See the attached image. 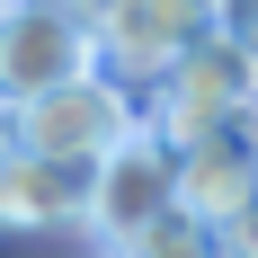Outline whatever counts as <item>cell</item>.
Returning <instances> with one entry per match:
<instances>
[{
  "label": "cell",
  "instance_id": "6da1fadb",
  "mask_svg": "<svg viewBox=\"0 0 258 258\" xmlns=\"http://www.w3.org/2000/svg\"><path fill=\"white\" fill-rule=\"evenodd\" d=\"M98 72V0H0V107Z\"/></svg>",
  "mask_w": 258,
  "mask_h": 258
},
{
  "label": "cell",
  "instance_id": "7a4b0ae2",
  "mask_svg": "<svg viewBox=\"0 0 258 258\" xmlns=\"http://www.w3.org/2000/svg\"><path fill=\"white\" fill-rule=\"evenodd\" d=\"M18 116V152H53V160H89L98 169L107 152H125L134 134L152 125L143 89H125L116 72H89L72 89H45L36 107H9Z\"/></svg>",
  "mask_w": 258,
  "mask_h": 258
},
{
  "label": "cell",
  "instance_id": "3957f363",
  "mask_svg": "<svg viewBox=\"0 0 258 258\" xmlns=\"http://www.w3.org/2000/svg\"><path fill=\"white\" fill-rule=\"evenodd\" d=\"M249 89H258V62L240 45H223V36H205L169 80L143 89V107H152V134L169 152H196V143H214V134L249 107Z\"/></svg>",
  "mask_w": 258,
  "mask_h": 258
},
{
  "label": "cell",
  "instance_id": "277c9868",
  "mask_svg": "<svg viewBox=\"0 0 258 258\" xmlns=\"http://www.w3.org/2000/svg\"><path fill=\"white\" fill-rule=\"evenodd\" d=\"M214 36V0H98V72L152 89Z\"/></svg>",
  "mask_w": 258,
  "mask_h": 258
},
{
  "label": "cell",
  "instance_id": "5b68a950",
  "mask_svg": "<svg viewBox=\"0 0 258 258\" xmlns=\"http://www.w3.org/2000/svg\"><path fill=\"white\" fill-rule=\"evenodd\" d=\"M160 214H178V152H169V143L143 125L125 152H107V160H98L89 232H98V249H125L134 232H152Z\"/></svg>",
  "mask_w": 258,
  "mask_h": 258
},
{
  "label": "cell",
  "instance_id": "8992f818",
  "mask_svg": "<svg viewBox=\"0 0 258 258\" xmlns=\"http://www.w3.org/2000/svg\"><path fill=\"white\" fill-rule=\"evenodd\" d=\"M89 196H98L89 160L9 152V169H0V232H72V223H89Z\"/></svg>",
  "mask_w": 258,
  "mask_h": 258
},
{
  "label": "cell",
  "instance_id": "52a82bcc",
  "mask_svg": "<svg viewBox=\"0 0 258 258\" xmlns=\"http://www.w3.org/2000/svg\"><path fill=\"white\" fill-rule=\"evenodd\" d=\"M178 205L196 214V223H214V232L258 205V160L240 152L232 125L214 134V143H196V152H178Z\"/></svg>",
  "mask_w": 258,
  "mask_h": 258
},
{
  "label": "cell",
  "instance_id": "ba28073f",
  "mask_svg": "<svg viewBox=\"0 0 258 258\" xmlns=\"http://www.w3.org/2000/svg\"><path fill=\"white\" fill-rule=\"evenodd\" d=\"M107 258H223V232H214V223H196V214H160L152 232H134L125 249H107Z\"/></svg>",
  "mask_w": 258,
  "mask_h": 258
},
{
  "label": "cell",
  "instance_id": "9c48e42d",
  "mask_svg": "<svg viewBox=\"0 0 258 258\" xmlns=\"http://www.w3.org/2000/svg\"><path fill=\"white\" fill-rule=\"evenodd\" d=\"M214 36L240 45V53L258 62V0H214Z\"/></svg>",
  "mask_w": 258,
  "mask_h": 258
},
{
  "label": "cell",
  "instance_id": "30bf717a",
  "mask_svg": "<svg viewBox=\"0 0 258 258\" xmlns=\"http://www.w3.org/2000/svg\"><path fill=\"white\" fill-rule=\"evenodd\" d=\"M223 258H258V205L240 223H223Z\"/></svg>",
  "mask_w": 258,
  "mask_h": 258
},
{
  "label": "cell",
  "instance_id": "8fae6325",
  "mask_svg": "<svg viewBox=\"0 0 258 258\" xmlns=\"http://www.w3.org/2000/svg\"><path fill=\"white\" fill-rule=\"evenodd\" d=\"M232 134H240V152L258 160V89H249V107H240V116H232Z\"/></svg>",
  "mask_w": 258,
  "mask_h": 258
},
{
  "label": "cell",
  "instance_id": "7c38bea8",
  "mask_svg": "<svg viewBox=\"0 0 258 258\" xmlns=\"http://www.w3.org/2000/svg\"><path fill=\"white\" fill-rule=\"evenodd\" d=\"M9 152H18V116L0 107V169H9Z\"/></svg>",
  "mask_w": 258,
  "mask_h": 258
}]
</instances>
